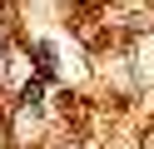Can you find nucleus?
Listing matches in <instances>:
<instances>
[{
	"label": "nucleus",
	"mask_w": 154,
	"mask_h": 149,
	"mask_svg": "<svg viewBox=\"0 0 154 149\" xmlns=\"http://www.w3.org/2000/svg\"><path fill=\"white\" fill-rule=\"evenodd\" d=\"M144 149H154V129H149V134H144Z\"/></svg>",
	"instance_id": "nucleus-2"
},
{
	"label": "nucleus",
	"mask_w": 154,
	"mask_h": 149,
	"mask_svg": "<svg viewBox=\"0 0 154 149\" xmlns=\"http://www.w3.org/2000/svg\"><path fill=\"white\" fill-rule=\"evenodd\" d=\"M35 55H40V70L50 75V70H55V50H50V45H35Z\"/></svg>",
	"instance_id": "nucleus-1"
},
{
	"label": "nucleus",
	"mask_w": 154,
	"mask_h": 149,
	"mask_svg": "<svg viewBox=\"0 0 154 149\" xmlns=\"http://www.w3.org/2000/svg\"><path fill=\"white\" fill-rule=\"evenodd\" d=\"M0 139H5V129H0Z\"/></svg>",
	"instance_id": "nucleus-3"
}]
</instances>
